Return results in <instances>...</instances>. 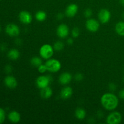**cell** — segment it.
Segmentation results:
<instances>
[{
    "mask_svg": "<svg viewBox=\"0 0 124 124\" xmlns=\"http://www.w3.org/2000/svg\"><path fill=\"white\" fill-rule=\"evenodd\" d=\"M40 94H41V98H43V99H49L50 98L52 97V94H53V90H52V89L50 87H47L46 88L41 89Z\"/></svg>",
    "mask_w": 124,
    "mask_h": 124,
    "instance_id": "cell-16",
    "label": "cell"
},
{
    "mask_svg": "<svg viewBox=\"0 0 124 124\" xmlns=\"http://www.w3.org/2000/svg\"><path fill=\"white\" fill-rule=\"evenodd\" d=\"M75 117L79 120H83L86 117V111L84 108L81 107L77 108L75 112Z\"/></svg>",
    "mask_w": 124,
    "mask_h": 124,
    "instance_id": "cell-18",
    "label": "cell"
},
{
    "mask_svg": "<svg viewBox=\"0 0 124 124\" xmlns=\"http://www.w3.org/2000/svg\"><path fill=\"white\" fill-rule=\"evenodd\" d=\"M119 2L122 6L124 7V0H119Z\"/></svg>",
    "mask_w": 124,
    "mask_h": 124,
    "instance_id": "cell-33",
    "label": "cell"
},
{
    "mask_svg": "<svg viewBox=\"0 0 124 124\" xmlns=\"http://www.w3.org/2000/svg\"><path fill=\"white\" fill-rule=\"evenodd\" d=\"M75 79L76 81H81L82 79H83V75L81 73H77L75 75Z\"/></svg>",
    "mask_w": 124,
    "mask_h": 124,
    "instance_id": "cell-27",
    "label": "cell"
},
{
    "mask_svg": "<svg viewBox=\"0 0 124 124\" xmlns=\"http://www.w3.org/2000/svg\"><path fill=\"white\" fill-rule=\"evenodd\" d=\"M80 31L78 27H74L71 30V36L73 38H76L79 36Z\"/></svg>",
    "mask_w": 124,
    "mask_h": 124,
    "instance_id": "cell-23",
    "label": "cell"
},
{
    "mask_svg": "<svg viewBox=\"0 0 124 124\" xmlns=\"http://www.w3.org/2000/svg\"><path fill=\"white\" fill-rule=\"evenodd\" d=\"M119 96L121 99H124V88L121 90L119 92Z\"/></svg>",
    "mask_w": 124,
    "mask_h": 124,
    "instance_id": "cell-30",
    "label": "cell"
},
{
    "mask_svg": "<svg viewBox=\"0 0 124 124\" xmlns=\"http://www.w3.org/2000/svg\"><path fill=\"white\" fill-rule=\"evenodd\" d=\"M78 12V6L76 4H70L66 7L65 15L68 18H72L76 15Z\"/></svg>",
    "mask_w": 124,
    "mask_h": 124,
    "instance_id": "cell-11",
    "label": "cell"
},
{
    "mask_svg": "<svg viewBox=\"0 0 124 124\" xmlns=\"http://www.w3.org/2000/svg\"><path fill=\"white\" fill-rule=\"evenodd\" d=\"M85 27L90 32H96L100 27V23L96 19L88 18L85 22Z\"/></svg>",
    "mask_w": 124,
    "mask_h": 124,
    "instance_id": "cell-5",
    "label": "cell"
},
{
    "mask_svg": "<svg viewBox=\"0 0 124 124\" xmlns=\"http://www.w3.org/2000/svg\"><path fill=\"white\" fill-rule=\"evenodd\" d=\"M111 15L110 11L106 8H102L98 13V19L99 23L102 24H107L110 21Z\"/></svg>",
    "mask_w": 124,
    "mask_h": 124,
    "instance_id": "cell-6",
    "label": "cell"
},
{
    "mask_svg": "<svg viewBox=\"0 0 124 124\" xmlns=\"http://www.w3.org/2000/svg\"><path fill=\"white\" fill-rule=\"evenodd\" d=\"M115 31L119 36H124V22L119 21L115 26Z\"/></svg>",
    "mask_w": 124,
    "mask_h": 124,
    "instance_id": "cell-19",
    "label": "cell"
},
{
    "mask_svg": "<svg viewBox=\"0 0 124 124\" xmlns=\"http://www.w3.org/2000/svg\"><path fill=\"white\" fill-rule=\"evenodd\" d=\"M5 71H6V73H11L12 71V67L10 65H7L6 67H5L4 69Z\"/></svg>",
    "mask_w": 124,
    "mask_h": 124,
    "instance_id": "cell-28",
    "label": "cell"
},
{
    "mask_svg": "<svg viewBox=\"0 0 124 124\" xmlns=\"http://www.w3.org/2000/svg\"><path fill=\"white\" fill-rule=\"evenodd\" d=\"M73 89L69 86H65L60 92V96L62 99H68L72 96Z\"/></svg>",
    "mask_w": 124,
    "mask_h": 124,
    "instance_id": "cell-14",
    "label": "cell"
},
{
    "mask_svg": "<svg viewBox=\"0 0 124 124\" xmlns=\"http://www.w3.org/2000/svg\"><path fill=\"white\" fill-rule=\"evenodd\" d=\"M53 47L54 51H56V52H61V51L62 50L63 48H64V44L62 42H61V41H56V42H54Z\"/></svg>",
    "mask_w": 124,
    "mask_h": 124,
    "instance_id": "cell-22",
    "label": "cell"
},
{
    "mask_svg": "<svg viewBox=\"0 0 124 124\" xmlns=\"http://www.w3.org/2000/svg\"><path fill=\"white\" fill-rule=\"evenodd\" d=\"M69 28L67 25L65 24H61L56 29V34L59 38L64 39L67 37L69 35Z\"/></svg>",
    "mask_w": 124,
    "mask_h": 124,
    "instance_id": "cell-9",
    "label": "cell"
},
{
    "mask_svg": "<svg viewBox=\"0 0 124 124\" xmlns=\"http://www.w3.org/2000/svg\"><path fill=\"white\" fill-rule=\"evenodd\" d=\"M52 78L50 75H41L38 76L36 80V85L38 88L42 89L48 87L52 81Z\"/></svg>",
    "mask_w": 124,
    "mask_h": 124,
    "instance_id": "cell-4",
    "label": "cell"
},
{
    "mask_svg": "<svg viewBox=\"0 0 124 124\" xmlns=\"http://www.w3.org/2000/svg\"><path fill=\"white\" fill-rule=\"evenodd\" d=\"M67 42L68 44L71 45L73 43V39L72 38H68L67 40Z\"/></svg>",
    "mask_w": 124,
    "mask_h": 124,
    "instance_id": "cell-31",
    "label": "cell"
},
{
    "mask_svg": "<svg viewBox=\"0 0 124 124\" xmlns=\"http://www.w3.org/2000/svg\"><path fill=\"white\" fill-rule=\"evenodd\" d=\"M30 64H31V65H33V66L38 68L39 65L42 64V60L41 58H39V57H33L31 59V60H30Z\"/></svg>",
    "mask_w": 124,
    "mask_h": 124,
    "instance_id": "cell-21",
    "label": "cell"
},
{
    "mask_svg": "<svg viewBox=\"0 0 124 124\" xmlns=\"http://www.w3.org/2000/svg\"><path fill=\"white\" fill-rule=\"evenodd\" d=\"M5 31L8 36L12 37L18 36L20 33V29L18 25L13 23L7 24L5 28Z\"/></svg>",
    "mask_w": 124,
    "mask_h": 124,
    "instance_id": "cell-8",
    "label": "cell"
},
{
    "mask_svg": "<svg viewBox=\"0 0 124 124\" xmlns=\"http://www.w3.org/2000/svg\"><path fill=\"white\" fill-rule=\"evenodd\" d=\"M101 103L103 107L108 111H113L119 105L118 98L112 93H106L102 96Z\"/></svg>",
    "mask_w": 124,
    "mask_h": 124,
    "instance_id": "cell-1",
    "label": "cell"
},
{
    "mask_svg": "<svg viewBox=\"0 0 124 124\" xmlns=\"http://www.w3.org/2000/svg\"><path fill=\"white\" fill-rule=\"evenodd\" d=\"M122 16H123V18H124V13H123V15H122Z\"/></svg>",
    "mask_w": 124,
    "mask_h": 124,
    "instance_id": "cell-34",
    "label": "cell"
},
{
    "mask_svg": "<svg viewBox=\"0 0 124 124\" xmlns=\"http://www.w3.org/2000/svg\"><path fill=\"white\" fill-rule=\"evenodd\" d=\"M4 84L6 85V87L10 89H14L18 85L17 80L15 78L13 77V76H10V75L6 76L4 78Z\"/></svg>",
    "mask_w": 124,
    "mask_h": 124,
    "instance_id": "cell-12",
    "label": "cell"
},
{
    "mask_svg": "<svg viewBox=\"0 0 124 124\" xmlns=\"http://www.w3.org/2000/svg\"><path fill=\"white\" fill-rule=\"evenodd\" d=\"M109 89L111 91H115L116 89V85L113 83H111L109 84Z\"/></svg>",
    "mask_w": 124,
    "mask_h": 124,
    "instance_id": "cell-29",
    "label": "cell"
},
{
    "mask_svg": "<svg viewBox=\"0 0 124 124\" xmlns=\"http://www.w3.org/2000/svg\"><path fill=\"white\" fill-rule=\"evenodd\" d=\"M45 65H46L47 70L52 73L58 72L61 69V64L60 61L58 59H53V58L47 59L46 62L45 63Z\"/></svg>",
    "mask_w": 124,
    "mask_h": 124,
    "instance_id": "cell-3",
    "label": "cell"
},
{
    "mask_svg": "<svg viewBox=\"0 0 124 124\" xmlns=\"http://www.w3.org/2000/svg\"><path fill=\"white\" fill-rule=\"evenodd\" d=\"M108 124H119L122 121V115L118 111H113L107 117Z\"/></svg>",
    "mask_w": 124,
    "mask_h": 124,
    "instance_id": "cell-7",
    "label": "cell"
},
{
    "mask_svg": "<svg viewBox=\"0 0 124 124\" xmlns=\"http://www.w3.org/2000/svg\"><path fill=\"white\" fill-rule=\"evenodd\" d=\"M6 119V112L4 110L0 107V124H2Z\"/></svg>",
    "mask_w": 124,
    "mask_h": 124,
    "instance_id": "cell-24",
    "label": "cell"
},
{
    "mask_svg": "<svg viewBox=\"0 0 124 124\" xmlns=\"http://www.w3.org/2000/svg\"><path fill=\"white\" fill-rule=\"evenodd\" d=\"M92 15H93V12H92V10L90 8H87V9L85 10L84 11V16L85 18H90V17L92 16Z\"/></svg>",
    "mask_w": 124,
    "mask_h": 124,
    "instance_id": "cell-26",
    "label": "cell"
},
{
    "mask_svg": "<svg viewBox=\"0 0 124 124\" xmlns=\"http://www.w3.org/2000/svg\"><path fill=\"white\" fill-rule=\"evenodd\" d=\"M72 79V75L69 72H64L61 74L59 77V83L63 85H65L70 83Z\"/></svg>",
    "mask_w": 124,
    "mask_h": 124,
    "instance_id": "cell-13",
    "label": "cell"
},
{
    "mask_svg": "<svg viewBox=\"0 0 124 124\" xmlns=\"http://www.w3.org/2000/svg\"><path fill=\"white\" fill-rule=\"evenodd\" d=\"M54 50L53 47L48 44L42 45L39 49V55L44 59H49L54 54Z\"/></svg>",
    "mask_w": 124,
    "mask_h": 124,
    "instance_id": "cell-2",
    "label": "cell"
},
{
    "mask_svg": "<svg viewBox=\"0 0 124 124\" xmlns=\"http://www.w3.org/2000/svg\"><path fill=\"white\" fill-rule=\"evenodd\" d=\"M8 119L12 123H18L21 120V115L18 111L13 110L8 113Z\"/></svg>",
    "mask_w": 124,
    "mask_h": 124,
    "instance_id": "cell-15",
    "label": "cell"
},
{
    "mask_svg": "<svg viewBox=\"0 0 124 124\" xmlns=\"http://www.w3.org/2000/svg\"></svg>",
    "mask_w": 124,
    "mask_h": 124,
    "instance_id": "cell-36",
    "label": "cell"
},
{
    "mask_svg": "<svg viewBox=\"0 0 124 124\" xmlns=\"http://www.w3.org/2000/svg\"><path fill=\"white\" fill-rule=\"evenodd\" d=\"M63 18H64V15H63L61 12L58 13V15H57V19H63Z\"/></svg>",
    "mask_w": 124,
    "mask_h": 124,
    "instance_id": "cell-32",
    "label": "cell"
},
{
    "mask_svg": "<svg viewBox=\"0 0 124 124\" xmlns=\"http://www.w3.org/2000/svg\"><path fill=\"white\" fill-rule=\"evenodd\" d=\"M19 19L24 24H30L32 21V16L31 13L26 10H23L19 13Z\"/></svg>",
    "mask_w": 124,
    "mask_h": 124,
    "instance_id": "cell-10",
    "label": "cell"
},
{
    "mask_svg": "<svg viewBox=\"0 0 124 124\" xmlns=\"http://www.w3.org/2000/svg\"><path fill=\"white\" fill-rule=\"evenodd\" d=\"M38 70L40 73H44L46 71H47V69L46 67V65L42 64L38 67Z\"/></svg>",
    "mask_w": 124,
    "mask_h": 124,
    "instance_id": "cell-25",
    "label": "cell"
},
{
    "mask_svg": "<svg viewBox=\"0 0 124 124\" xmlns=\"http://www.w3.org/2000/svg\"><path fill=\"white\" fill-rule=\"evenodd\" d=\"M35 18L38 21H44L47 18V13L43 10L38 11L35 14Z\"/></svg>",
    "mask_w": 124,
    "mask_h": 124,
    "instance_id": "cell-20",
    "label": "cell"
},
{
    "mask_svg": "<svg viewBox=\"0 0 124 124\" xmlns=\"http://www.w3.org/2000/svg\"><path fill=\"white\" fill-rule=\"evenodd\" d=\"M0 1H1V0H0Z\"/></svg>",
    "mask_w": 124,
    "mask_h": 124,
    "instance_id": "cell-37",
    "label": "cell"
},
{
    "mask_svg": "<svg viewBox=\"0 0 124 124\" xmlns=\"http://www.w3.org/2000/svg\"><path fill=\"white\" fill-rule=\"evenodd\" d=\"M1 26H0V31H1Z\"/></svg>",
    "mask_w": 124,
    "mask_h": 124,
    "instance_id": "cell-35",
    "label": "cell"
},
{
    "mask_svg": "<svg viewBox=\"0 0 124 124\" xmlns=\"http://www.w3.org/2000/svg\"><path fill=\"white\" fill-rule=\"evenodd\" d=\"M20 56V53L16 48H12L7 53V57L11 60H16Z\"/></svg>",
    "mask_w": 124,
    "mask_h": 124,
    "instance_id": "cell-17",
    "label": "cell"
}]
</instances>
